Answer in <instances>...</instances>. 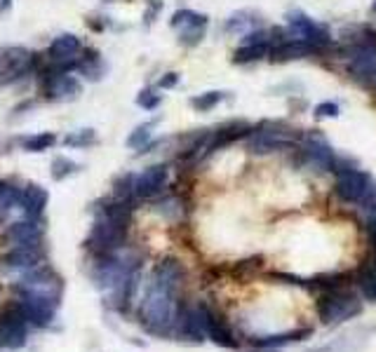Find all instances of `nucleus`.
Returning <instances> with one entry per match:
<instances>
[{
    "label": "nucleus",
    "instance_id": "nucleus-2",
    "mask_svg": "<svg viewBox=\"0 0 376 352\" xmlns=\"http://www.w3.org/2000/svg\"><path fill=\"white\" fill-rule=\"evenodd\" d=\"M315 310L324 327H338L353 317H360L365 310V300L358 291H353V287H341L318 293Z\"/></svg>",
    "mask_w": 376,
    "mask_h": 352
},
{
    "label": "nucleus",
    "instance_id": "nucleus-8",
    "mask_svg": "<svg viewBox=\"0 0 376 352\" xmlns=\"http://www.w3.org/2000/svg\"><path fill=\"white\" fill-rule=\"evenodd\" d=\"M35 73H40V90L50 101H73L83 92V85H80V80L76 76L57 71L50 64L42 66V71L38 69Z\"/></svg>",
    "mask_w": 376,
    "mask_h": 352
},
{
    "label": "nucleus",
    "instance_id": "nucleus-26",
    "mask_svg": "<svg viewBox=\"0 0 376 352\" xmlns=\"http://www.w3.org/2000/svg\"><path fill=\"white\" fill-rule=\"evenodd\" d=\"M367 348V339L358 336H338V339L324 343L320 348H311L306 352H363Z\"/></svg>",
    "mask_w": 376,
    "mask_h": 352
},
{
    "label": "nucleus",
    "instance_id": "nucleus-43",
    "mask_svg": "<svg viewBox=\"0 0 376 352\" xmlns=\"http://www.w3.org/2000/svg\"><path fill=\"white\" fill-rule=\"evenodd\" d=\"M10 7H12V0H0V14L7 12Z\"/></svg>",
    "mask_w": 376,
    "mask_h": 352
},
{
    "label": "nucleus",
    "instance_id": "nucleus-29",
    "mask_svg": "<svg viewBox=\"0 0 376 352\" xmlns=\"http://www.w3.org/2000/svg\"><path fill=\"white\" fill-rule=\"evenodd\" d=\"M113 197H118L120 202L135 204V174H123L118 176L113 183Z\"/></svg>",
    "mask_w": 376,
    "mask_h": 352
},
{
    "label": "nucleus",
    "instance_id": "nucleus-40",
    "mask_svg": "<svg viewBox=\"0 0 376 352\" xmlns=\"http://www.w3.org/2000/svg\"><path fill=\"white\" fill-rule=\"evenodd\" d=\"M176 85H179V73H165L158 83L160 90H172V87H176Z\"/></svg>",
    "mask_w": 376,
    "mask_h": 352
},
{
    "label": "nucleus",
    "instance_id": "nucleus-1",
    "mask_svg": "<svg viewBox=\"0 0 376 352\" xmlns=\"http://www.w3.org/2000/svg\"><path fill=\"white\" fill-rule=\"evenodd\" d=\"M176 307H179V293L149 280L144 298L139 303V322L149 334L169 339L174 336Z\"/></svg>",
    "mask_w": 376,
    "mask_h": 352
},
{
    "label": "nucleus",
    "instance_id": "nucleus-41",
    "mask_svg": "<svg viewBox=\"0 0 376 352\" xmlns=\"http://www.w3.org/2000/svg\"><path fill=\"white\" fill-rule=\"evenodd\" d=\"M160 10H162V3H160V0H149V10H146V14H144V17H146V24H151L153 17H156Z\"/></svg>",
    "mask_w": 376,
    "mask_h": 352
},
{
    "label": "nucleus",
    "instance_id": "nucleus-10",
    "mask_svg": "<svg viewBox=\"0 0 376 352\" xmlns=\"http://www.w3.org/2000/svg\"><path fill=\"white\" fill-rule=\"evenodd\" d=\"M334 148L318 129L306 131L304 146L299 148V163L313 167L315 172H329L334 167Z\"/></svg>",
    "mask_w": 376,
    "mask_h": 352
},
{
    "label": "nucleus",
    "instance_id": "nucleus-25",
    "mask_svg": "<svg viewBox=\"0 0 376 352\" xmlns=\"http://www.w3.org/2000/svg\"><path fill=\"white\" fill-rule=\"evenodd\" d=\"M254 28H261V17L252 10H240L226 19L228 33H249Z\"/></svg>",
    "mask_w": 376,
    "mask_h": 352
},
{
    "label": "nucleus",
    "instance_id": "nucleus-13",
    "mask_svg": "<svg viewBox=\"0 0 376 352\" xmlns=\"http://www.w3.org/2000/svg\"><path fill=\"white\" fill-rule=\"evenodd\" d=\"M198 312H200L205 336H207V339L215 343V346L226 348V350H238L240 348V341L235 339V334L231 332V327L226 324L224 317H221L215 307H210L207 303H198Z\"/></svg>",
    "mask_w": 376,
    "mask_h": 352
},
{
    "label": "nucleus",
    "instance_id": "nucleus-44",
    "mask_svg": "<svg viewBox=\"0 0 376 352\" xmlns=\"http://www.w3.org/2000/svg\"><path fill=\"white\" fill-rule=\"evenodd\" d=\"M370 242H372V249L376 252V228H374V230H370Z\"/></svg>",
    "mask_w": 376,
    "mask_h": 352
},
{
    "label": "nucleus",
    "instance_id": "nucleus-46",
    "mask_svg": "<svg viewBox=\"0 0 376 352\" xmlns=\"http://www.w3.org/2000/svg\"><path fill=\"white\" fill-rule=\"evenodd\" d=\"M372 12L376 14V0H374V3H372Z\"/></svg>",
    "mask_w": 376,
    "mask_h": 352
},
{
    "label": "nucleus",
    "instance_id": "nucleus-14",
    "mask_svg": "<svg viewBox=\"0 0 376 352\" xmlns=\"http://www.w3.org/2000/svg\"><path fill=\"white\" fill-rule=\"evenodd\" d=\"M17 300L26 315L28 324H35V327L52 324L59 303H55V300H50L45 296H35V293H17Z\"/></svg>",
    "mask_w": 376,
    "mask_h": 352
},
{
    "label": "nucleus",
    "instance_id": "nucleus-27",
    "mask_svg": "<svg viewBox=\"0 0 376 352\" xmlns=\"http://www.w3.org/2000/svg\"><path fill=\"white\" fill-rule=\"evenodd\" d=\"M207 14H200V12H193V10H179L172 14V28H207Z\"/></svg>",
    "mask_w": 376,
    "mask_h": 352
},
{
    "label": "nucleus",
    "instance_id": "nucleus-33",
    "mask_svg": "<svg viewBox=\"0 0 376 352\" xmlns=\"http://www.w3.org/2000/svg\"><path fill=\"white\" fill-rule=\"evenodd\" d=\"M156 127V120L151 122H144L139 124V127L132 129V134L127 136V148L132 151H142L146 143H151V129Z\"/></svg>",
    "mask_w": 376,
    "mask_h": 352
},
{
    "label": "nucleus",
    "instance_id": "nucleus-35",
    "mask_svg": "<svg viewBox=\"0 0 376 352\" xmlns=\"http://www.w3.org/2000/svg\"><path fill=\"white\" fill-rule=\"evenodd\" d=\"M156 211L158 214H162L165 218H169V221H176V218L181 216V211H183V202L179 200V197H165V200H160L156 204Z\"/></svg>",
    "mask_w": 376,
    "mask_h": 352
},
{
    "label": "nucleus",
    "instance_id": "nucleus-16",
    "mask_svg": "<svg viewBox=\"0 0 376 352\" xmlns=\"http://www.w3.org/2000/svg\"><path fill=\"white\" fill-rule=\"evenodd\" d=\"M249 131H252V124L245 120H231V122L219 124V127L210 134V141H207V146H205L203 158H210L212 153L226 148V146L240 141V139H247Z\"/></svg>",
    "mask_w": 376,
    "mask_h": 352
},
{
    "label": "nucleus",
    "instance_id": "nucleus-17",
    "mask_svg": "<svg viewBox=\"0 0 376 352\" xmlns=\"http://www.w3.org/2000/svg\"><path fill=\"white\" fill-rule=\"evenodd\" d=\"M167 176L169 172L165 165L146 167L144 172L135 174V197L137 200H151V197L160 195L167 183Z\"/></svg>",
    "mask_w": 376,
    "mask_h": 352
},
{
    "label": "nucleus",
    "instance_id": "nucleus-39",
    "mask_svg": "<svg viewBox=\"0 0 376 352\" xmlns=\"http://www.w3.org/2000/svg\"><path fill=\"white\" fill-rule=\"evenodd\" d=\"M315 117H336L338 115V104L334 101H322V104L315 106Z\"/></svg>",
    "mask_w": 376,
    "mask_h": 352
},
{
    "label": "nucleus",
    "instance_id": "nucleus-9",
    "mask_svg": "<svg viewBox=\"0 0 376 352\" xmlns=\"http://www.w3.org/2000/svg\"><path fill=\"white\" fill-rule=\"evenodd\" d=\"M35 66H38V54L24 47H3L0 49V83H17L35 73Z\"/></svg>",
    "mask_w": 376,
    "mask_h": 352
},
{
    "label": "nucleus",
    "instance_id": "nucleus-4",
    "mask_svg": "<svg viewBox=\"0 0 376 352\" xmlns=\"http://www.w3.org/2000/svg\"><path fill=\"white\" fill-rule=\"evenodd\" d=\"M334 193L348 204H372L376 200V181L360 167L336 172Z\"/></svg>",
    "mask_w": 376,
    "mask_h": 352
},
{
    "label": "nucleus",
    "instance_id": "nucleus-11",
    "mask_svg": "<svg viewBox=\"0 0 376 352\" xmlns=\"http://www.w3.org/2000/svg\"><path fill=\"white\" fill-rule=\"evenodd\" d=\"M40 263H45V252H42L40 240L24 242V245L5 249L3 259H0V268L5 273H28V270L38 268Z\"/></svg>",
    "mask_w": 376,
    "mask_h": 352
},
{
    "label": "nucleus",
    "instance_id": "nucleus-23",
    "mask_svg": "<svg viewBox=\"0 0 376 352\" xmlns=\"http://www.w3.org/2000/svg\"><path fill=\"white\" fill-rule=\"evenodd\" d=\"M353 284L358 287V293L363 300H370L376 305V266L365 261L355 273H353Z\"/></svg>",
    "mask_w": 376,
    "mask_h": 352
},
{
    "label": "nucleus",
    "instance_id": "nucleus-5",
    "mask_svg": "<svg viewBox=\"0 0 376 352\" xmlns=\"http://www.w3.org/2000/svg\"><path fill=\"white\" fill-rule=\"evenodd\" d=\"M14 293H35V296H45L62 305L64 280L47 263H40L38 268L28 270V273L19 277L17 284H14Z\"/></svg>",
    "mask_w": 376,
    "mask_h": 352
},
{
    "label": "nucleus",
    "instance_id": "nucleus-30",
    "mask_svg": "<svg viewBox=\"0 0 376 352\" xmlns=\"http://www.w3.org/2000/svg\"><path fill=\"white\" fill-rule=\"evenodd\" d=\"M80 172V165L78 163H73L71 158H66V156H59L52 160V165H50V174H52V179L55 181H66L69 176L73 174H78Z\"/></svg>",
    "mask_w": 376,
    "mask_h": 352
},
{
    "label": "nucleus",
    "instance_id": "nucleus-12",
    "mask_svg": "<svg viewBox=\"0 0 376 352\" xmlns=\"http://www.w3.org/2000/svg\"><path fill=\"white\" fill-rule=\"evenodd\" d=\"M287 24H290V35H297V38L306 40L315 52L331 45V33L304 12L299 10L287 12Z\"/></svg>",
    "mask_w": 376,
    "mask_h": 352
},
{
    "label": "nucleus",
    "instance_id": "nucleus-18",
    "mask_svg": "<svg viewBox=\"0 0 376 352\" xmlns=\"http://www.w3.org/2000/svg\"><path fill=\"white\" fill-rule=\"evenodd\" d=\"M183 280H186V270H183L181 261L172 259V256H167V259L156 263V268H153V273H151V282H156L165 289H172L176 293L183 287Z\"/></svg>",
    "mask_w": 376,
    "mask_h": 352
},
{
    "label": "nucleus",
    "instance_id": "nucleus-19",
    "mask_svg": "<svg viewBox=\"0 0 376 352\" xmlns=\"http://www.w3.org/2000/svg\"><path fill=\"white\" fill-rule=\"evenodd\" d=\"M313 327H301V329H292V332H283V334H268V336H254L252 348H266V350H280L287 346H294V343H304L308 339H313Z\"/></svg>",
    "mask_w": 376,
    "mask_h": 352
},
{
    "label": "nucleus",
    "instance_id": "nucleus-47",
    "mask_svg": "<svg viewBox=\"0 0 376 352\" xmlns=\"http://www.w3.org/2000/svg\"><path fill=\"white\" fill-rule=\"evenodd\" d=\"M3 289H5V287H3V282H0V296H3Z\"/></svg>",
    "mask_w": 376,
    "mask_h": 352
},
{
    "label": "nucleus",
    "instance_id": "nucleus-37",
    "mask_svg": "<svg viewBox=\"0 0 376 352\" xmlns=\"http://www.w3.org/2000/svg\"><path fill=\"white\" fill-rule=\"evenodd\" d=\"M203 38H205V28H181L179 31V42L183 47L200 45Z\"/></svg>",
    "mask_w": 376,
    "mask_h": 352
},
{
    "label": "nucleus",
    "instance_id": "nucleus-34",
    "mask_svg": "<svg viewBox=\"0 0 376 352\" xmlns=\"http://www.w3.org/2000/svg\"><path fill=\"white\" fill-rule=\"evenodd\" d=\"M64 143L71 146V148H87V146L97 143V134H94V129H78V131H71L64 139Z\"/></svg>",
    "mask_w": 376,
    "mask_h": 352
},
{
    "label": "nucleus",
    "instance_id": "nucleus-21",
    "mask_svg": "<svg viewBox=\"0 0 376 352\" xmlns=\"http://www.w3.org/2000/svg\"><path fill=\"white\" fill-rule=\"evenodd\" d=\"M50 193L47 188L35 186V183H28L26 188H21V197H19V209L24 211V218H33V221H40L42 211L47 207Z\"/></svg>",
    "mask_w": 376,
    "mask_h": 352
},
{
    "label": "nucleus",
    "instance_id": "nucleus-7",
    "mask_svg": "<svg viewBox=\"0 0 376 352\" xmlns=\"http://www.w3.org/2000/svg\"><path fill=\"white\" fill-rule=\"evenodd\" d=\"M28 341V319L21 310L19 300L14 298L0 310V348L21 350Z\"/></svg>",
    "mask_w": 376,
    "mask_h": 352
},
{
    "label": "nucleus",
    "instance_id": "nucleus-6",
    "mask_svg": "<svg viewBox=\"0 0 376 352\" xmlns=\"http://www.w3.org/2000/svg\"><path fill=\"white\" fill-rule=\"evenodd\" d=\"M127 230H130V225L97 214V218H94V223H92V230L85 240V247L90 249V252H94V256L113 254L118 249H123L125 240H127Z\"/></svg>",
    "mask_w": 376,
    "mask_h": 352
},
{
    "label": "nucleus",
    "instance_id": "nucleus-31",
    "mask_svg": "<svg viewBox=\"0 0 376 352\" xmlns=\"http://www.w3.org/2000/svg\"><path fill=\"white\" fill-rule=\"evenodd\" d=\"M268 45H242L240 49H235L233 64H254L261 61L263 57H268Z\"/></svg>",
    "mask_w": 376,
    "mask_h": 352
},
{
    "label": "nucleus",
    "instance_id": "nucleus-15",
    "mask_svg": "<svg viewBox=\"0 0 376 352\" xmlns=\"http://www.w3.org/2000/svg\"><path fill=\"white\" fill-rule=\"evenodd\" d=\"M174 336H179V339L190 341V343H203L205 339H207V336H205V329H203L200 312H198V305H188V303H181L179 300L176 319H174Z\"/></svg>",
    "mask_w": 376,
    "mask_h": 352
},
{
    "label": "nucleus",
    "instance_id": "nucleus-28",
    "mask_svg": "<svg viewBox=\"0 0 376 352\" xmlns=\"http://www.w3.org/2000/svg\"><path fill=\"white\" fill-rule=\"evenodd\" d=\"M55 143H57V134H52V131H40V134H31V136L21 139V148H24L26 153L50 151Z\"/></svg>",
    "mask_w": 376,
    "mask_h": 352
},
{
    "label": "nucleus",
    "instance_id": "nucleus-45",
    "mask_svg": "<svg viewBox=\"0 0 376 352\" xmlns=\"http://www.w3.org/2000/svg\"><path fill=\"white\" fill-rule=\"evenodd\" d=\"M367 261L374 263V266H376V252H374V249H372V254H370V259H367Z\"/></svg>",
    "mask_w": 376,
    "mask_h": 352
},
{
    "label": "nucleus",
    "instance_id": "nucleus-20",
    "mask_svg": "<svg viewBox=\"0 0 376 352\" xmlns=\"http://www.w3.org/2000/svg\"><path fill=\"white\" fill-rule=\"evenodd\" d=\"M42 237V228L40 221H33V218H24V221H14L5 228L3 237H0V245L5 249L24 245V242H33Z\"/></svg>",
    "mask_w": 376,
    "mask_h": 352
},
{
    "label": "nucleus",
    "instance_id": "nucleus-24",
    "mask_svg": "<svg viewBox=\"0 0 376 352\" xmlns=\"http://www.w3.org/2000/svg\"><path fill=\"white\" fill-rule=\"evenodd\" d=\"M76 71L80 76H85L87 80H99V78H104L106 64L97 49H83V57H80Z\"/></svg>",
    "mask_w": 376,
    "mask_h": 352
},
{
    "label": "nucleus",
    "instance_id": "nucleus-38",
    "mask_svg": "<svg viewBox=\"0 0 376 352\" xmlns=\"http://www.w3.org/2000/svg\"><path fill=\"white\" fill-rule=\"evenodd\" d=\"M275 282H283V284H292V287H301V289H308V280L299 275H290V273H273L270 275Z\"/></svg>",
    "mask_w": 376,
    "mask_h": 352
},
{
    "label": "nucleus",
    "instance_id": "nucleus-32",
    "mask_svg": "<svg viewBox=\"0 0 376 352\" xmlns=\"http://www.w3.org/2000/svg\"><path fill=\"white\" fill-rule=\"evenodd\" d=\"M226 97H228V94H226V92H219V90L203 92V94H198V97L190 99V106H193L195 111H200V113H207V111H212L215 106H219Z\"/></svg>",
    "mask_w": 376,
    "mask_h": 352
},
{
    "label": "nucleus",
    "instance_id": "nucleus-42",
    "mask_svg": "<svg viewBox=\"0 0 376 352\" xmlns=\"http://www.w3.org/2000/svg\"><path fill=\"white\" fill-rule=\"evenodd\" d=\"M376 228V200L372 204H367V230Z\"/></svg>",
    "mask_w": 376,
    "mask_h": 352
},
{
    "label": "nucleus",
    "instance_id": "nucleus-3",
    "mask_svg": "<svg viewBox=\"0 0 376 352\" xmlns=\"http://www.w3.org/2000/svg\"><path fill=\"white\" fill-rule=\"evenodd\" d=\"M299 129L283 120H263L256 127H252L247 136V151L256 156H268L275 151H292L294 141L299 139Z\"/></svg>",
    "mask_w": 376,
    "mask_h": 352
},
{
    "label": "nucleus",
    "instance_id": "nucleus-22",
    "mask_svg": "<svg viewBox=\"0 0 376 352\" xmlns=\"http://www.w3.org/2000/svg\"><path fill=\"white\" fill-rule=\"evenodd\" d=\"M315 49L308 45L306 40L301 38H287L283 42H278V45H273L268 49V57L273 64H285V61H292V59H304L308 54H313Z\"/></svg>",
    "mask_w": 376,
    "mask_h": 352
},
{
    "label": "nucleus",
    "instance_id": "nucleus-36",
    "mask_svg": "<svg viewBox=\"0 0 376 352\" xmlns=\"http://www.w3.org/2000/svg\"><path fill=\"white\" fill-rule=\"evenodd\" d=\"M162 97L153 90V87H146V90H142L137 94V106L144 108V111H156V108L160 106Z\"/></svg>",
    "mask_w": 376,
    "mask_h": 352
}]
</instances>
